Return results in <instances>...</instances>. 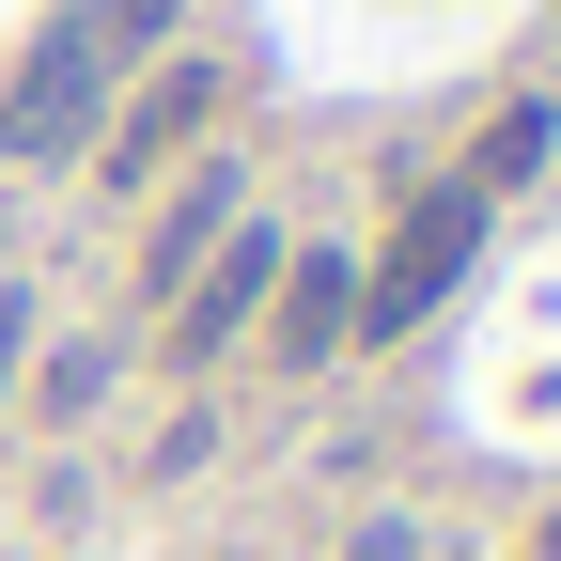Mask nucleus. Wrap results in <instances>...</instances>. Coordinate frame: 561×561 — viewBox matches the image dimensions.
Segmentation results:
<instances>
[{
  "instance_id": "423d86ee",
  "label": "nucleus",
  "mask_w": 561,
  "mask_h": 561,
  "mask_svg": "<svg viewBox=\"0 0 561 561\" xmlns=\"http://www.w3.org/2000/svg\"><path fill=\"white\" fill-rule=\"evenodd\" d=\"M265 375L280 390H312V375H343L359 359V234H297L280 250V280H265Z\"/></svg>"
},
{
  "instance_id": "7ed1b4c3",
  "label": "nucleus",
  "mask_w": 561,
  "mask_h": 561,
  "mask_svg": "<svg viewBox=\"0 0 561 561\" xmlns=\"http://www.w3.org/2000/svg\"><path fill=\"white\" fill-rule=\"evenodd\" d=\"M203 140H234V62L219 47H157V62H140V79L110 94V125H94V187L110 203H157L187 157H203Z\"/></svg>"
},
{
  "instance_id": "f03ea898",
  "label": "nucleus",
  "mask_w": 561,
  "mask_h": 561,
  "mask_svg": "<svg viewBox=\"0 0 561 561\" xmlns=\"http://www.w3.org/2000/svg\"><path fill=\"white\" fill-rule=\"evenodd\" d=\"M110 94H125L110 32L79 16V0H47L32 47L0 62V172H79V157H94V125H110Z\"/></svg>"
},
{
  "instance_id": "9d476101",
  "label": "nucleus",
  "mask_w": 561,
  "mask_h": 561,
  "mask_svg": "<svg viewBox=\"0 0 561 561\" xmlns=\"http://www.w3.org/2000/svg\"><path fill=\"white\" fill-rule=\"evenodd\" d=\"M187 468H219V405H203V390L157 421V437H140V483H187Z\"/></svg>"
},
{
  "instance_id": "f257e3e1",
  "label": "nucleus",
  "mask_w": 561,
  "mask_h": 561,
  "mask_svg": "<svg viewBox=\"0 0 561 561\" xmlns=\"http://www.w3.org/2000/svg\"><path fill=\"white\" fill-rule=\"evenodd\" d=\"M483 250H500V203H483L468 172H405L390 187V234L359 250V359H375V343H421L483 280Z\"/></svg>"
},
{
  "instance_id": "ddd939ff",
  "label": "nucleus",
  "mask_w": 561,
  "mask_h": 561,
  "mask_svg": "<svg viewBox=\"0 0 561 561\" xmlns=\"http://www.w3.org/2000/svg\"><path fill=\"white\" fill-rule=\"evenodd\" d=\"M515 561H561V500H546V515H530V546H515Z\"/></svg>"
},
{
  "instance_id": "2eb2a0df",
  "label": "nucleus",
  "mask_w": 561,
  "mask_h": 561,
  "mask_svg": "<svg viewBox=\"0 0 561 561\" xmlns=\"http://www.w3.org/2000/svg\"><path fill=\"white\" fill-rule=\"evenodd\" d=\"M0 265H16V250H0Z\"/></svg>"
},
{
  "instance_id": "f8f14e48",
  "label": "nucleus",
  "mask_w": 561,
  "mask_h": 561,
  "mask_svg": "<svg viewBox=\"0 0 561 561\" xmlns=\"http://www.w3.org/2000/svg\"><path fill=\"white\" fill-rule=\"evenodd\" d=\"M328 561H421V515H359V530H343Z\"/></svg>"
},
{
  "instance_id": "39448f33",
  "label": "nucleus",
  "mask_w": 561,
  "mask_h": 561,
  "mask_svg": "<svg viewBox=\"0 0 561 561\" xmlns=\"http://www.w3.org/2000/svg\"><path fill=\"white\" fill-rule=\"evenodd\" d=\"M234 219H250V157H234V140H203V157L140 203V234H125V297H140V328H157L187 280H203V250H219Z\"/></svg>"
},
{
  "instance_id": "6e6552de",
  "label": "nucleus",
  "mask_w": 561,
  "mask_h": 561,
  "mask_svg": "<svg viewBox=\"0 0 561 561\" xmlns=\"http://www.w3.org/2000/svg\"><path fill=\"white\" fill-rule=\"evenodd\" d=\"M546 157H561V94H546V79H515L500 110L468 125V157H453V172H468L483 203H515V187H546Z\"/></svg>"
},
{
  "instance_id": "20e7f679",
  "label": "nucleus",
  "mask_w": 561,
  "mask_h": 561,
  "mask_svg": "<svg viewBox=\"0 0 561 561\" xmlns=\"http://www.w3.org/2000/svg\"><path fill=\"white\" fill-rule=\"evenodd\" d=\"M280 250H297V234H280L265 203H250V219H234L219 250H203V280H187V297L157 312V375H187V390H203V375H234V359H250V328H265V280H280Z\"/></svg>"
},
{
  "instance_id": "4468645a",
  "label": "nucleus",
  "mask_w": 561,
  "mask_h": 561,
  "mask_svg": "<svg viewBox=\"0 0 561 561\" xmlns=\"http://www.w3.org/2000/svg\"><path fill=\"white\" fill-rule=\"evenodd\" d=\"M62 561H94V546H62Z\"/></svg>"
},
{
  "instance_id": "0eeeda50",
  "label": "nucleus",
  "mask_w": 561,
  "mask_h": 561,
  "mask_svg": "<svg viewBox=\"0 0 561 561\" xmlns=\"http://www.w3.org/2000/svg\"><path fill=\"white\" fill-rule=\"evenodd\" d=\"M110 390H125V328H47L32 375H16V421L32 437H79V421H110Z\"/></svg>"
},
{
  "instance_id": "1a4fd4ad",
  "label": "nucleus",
  "mask_w": 561,
  "mask_h": 561,
  "mask_svg": "<svg viewBox=\"0 0 561 561\" xmlns=\"http://www.w3.org/2000/svg\"><path fill=\"white\" fill-rule=\"evenodd\" d=\"M79 16L110 32V62L140 79V62H157V47H187V16H203V0H79Z\"/></svg>"
},
{
  "instance_id": "9b49d317",
  "label": "nucleus",
  "mask_w": 561,
  "mask_h": 561,
  "mask_svg": "<svg viewBox=\"0 0 561 561\" xmlns=\"http://www.w3.org/2000/svg\"><path fill=\"white\" fill-rule=\"evenodd\" d=\"M32 343H47V297H32V265H0V421H16V375H32Z\"/></svg>"
}]
</instances>
